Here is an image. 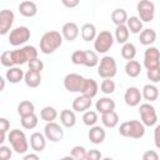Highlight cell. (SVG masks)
I'll use <instances>...</instances> for the list:
<instances>
[{
  "mask_svg": "<svg viewBox=\"0 0 160 160\" xmlns=\"http://www.w3.org/2000/svg\"><path fill=\"white\" fill-rule=\"evenodd\" d=\"M124 100L128 106H131V108L138 106L141 101V91L136 86H130L126 89L124 94Z\"/></svg>",
  "mask_w": 160,
  "mask_h": 160,
  "instance_id": "cell-13",
  "label": "cell"
},
{
  "mask_svg": "<svg viewBox=\"0 0 160 160\" xmlns=\"http://www.w3.org/2000/svg\"><path fill=\"white\" fill-rule=\"evenodd\" d=\"M22 160H40V158L38 156V154L31 152V154H26V155L24 156V159H22Z\"/></svg>",
  "mask_w": 160,
  "mask_h": 160,
  "instance_id": "cell-51",
  "label": "cell"
},
{
  "mask_svg": "<svg viewBox=\"0 0 160 160\" xmlns=\"http://www.w3.org/2000/svg\"><path fill=\"white\" fill-rule=\"evenodd\" d=\"M136 10L139 14V19L141 22H150L154 20L155 16V5L152 1L149 0H141L136 5Z\"/></svg>",
  "mask_w": 160,
  "mask_h": 160,
  "instance_id": "cell-7",
  "label": "cell"
},
{
  "mask_svg": "<svg viewBox=\"0 0 160 160\" xmlns=\"http://www.w3.org/2000/svg\"><path fill=\"white\" fill-rule=\"evenodd\" d=\"M102 155H101V151L98 150V149H91V150H88L86 151V156H85V160H101Z\"/></svg>",
  "mask_w": 160,
  "mask_h": 160,
  "instance_id": "cell-45",
  "label": "cell"
},
{
  "mask_svg": "<svg viewBox=\"0 0 160 160\" xmlns=\"http://www.w3.org/2000/svg\"><path fill=\"white\" fill-rule=\"evenodd\" d=\"M0 62H1L2 66L8 68V69L15 66V65H14V61H12V56H11V50L4 51V52L1 54V56H0Z\"/></svg>",
  "mask_w": 160,
  "mask_h": 160,
  "instance_id": "cell-41",
  "label": "cell"
},
{
  "mask_svg": "<svg viewBox=\"0 0 160 160\" xmlns=\"http://www.w3.org/2000/svg\"><path fill=\"white\" fill-rule=\"evenodd\" d=\"M159 130H160V126L158 125L156 128H155V145H156V148H160V142H159Z\"/></svg>",
  "mask_w": 160,
  "mask_h": 160,
  "instance_id": "cell-52",
  "label": "cell"
},
{
  "mask_svg": "<svg viewBox=\"0 0 160 160\" xmlns=\"http://www.w3.org/2000/svg\"><path fill=\"white\" fill-rule=\"evenodd\" d=\"M128 14H126V11L124 10V9H115V10H112V12H111V21L116 25V26H119V25H125L126 24V20H128Z\"/></svg>",
  "mask_w": 160,
  "mask_h": 160,
  "instance_id": "cell-32",
  "label": "cell"
},
{
  "mask_svg": "<svg viewBox=\"0 0 160 160\" xmlns=\"http://www.w3.org/2000/svg\"><path fill=\"white\" fill-rule=\"evenodd\" d=\"M44 136L46 140H50L51 142H59L64 138V130L55 121L46 122V125L44 128Z\"/></svg>",
  "mask_w": 160,
  "mask_h": 160,
  "instance_id": "cell-9",
  "label": "cell"
},
{
  "mask_svg": "<svg viewBox=\"0 0 160 160\" xmlns=\"http://www.w3.org/2000/svg\"><path fill=\"white\" fill-rule=\"evenodd\" d=\"M98 91H99L98 82L94 79H91V78H88V79L85 78L84 79V82H82V86H81V90H80V94L84 95V96H86V98L92 99V98L96 96Z\"/></svg>",
  "mask_w": 160,
  "mask_h": 160,
  "instance_id": "cell-14",
  "label": "cell"
},
{
  "mask_svg": "<svg viewBox=\"0 0 160 160\" xmlns=\"http://www.w3.org/2000/svg\"><path fill=\"white\" fill-rule=\"evenodd\" d=\"M30 29L26 26H18L9 34V44L12 46H20L30 39Z\"/></svg>",
  "mask_w": 160,
  "mask_h": 160,
  "instance_id": "cell-8",
  "label": "cell"
},
{
  "mask_svg": "<svg viewBox=\"0 0 160 160\" xmlns=\"http://www.w3.org/2000/svg\"><path fill=\"white\" fill-rule=\"evenodd\" d=\"M22 49H24V51H25V54H26V56H28L29 60L38 58L39 51L36 50L35 46H32V45H26V46H22Z\"/></svg>",
  "mask_w": 160,
  "mask_h": 160,
  "instance_id": "cell-44",
  "label": "cell"
},
{
  "mask_svg": "<svg viewBox=\"0 0 160 160\" xmlns=\"http://www.w3.org/2000/svg\"><path fill=\"white\" fill-rule=\"evenodd\" d=\"M82 65L86 68H95L99 64V56L92 50H82Z\"/></svg>",
  "mask_w": 160,
  "mask_h": 160,
  "instance_id": "cell-23",
  "label": "cell"
},
{
  "mask_svg": "<svg viewBox=\"0 0 160 160\" xmlns=\"http://www.w3.org/2000/svg\"><path fill=\"white\" fill-rule=\"evenodd\" d=\"M126 28L129 30V32L131 34H140L142 30V22L140 21V19L138 16H130L126 20Z\"/></svg>",
  "mask_w": 160,
  "mask_h": 160,
  "instance_id": "cell-30",
  "label": "cell"
},
{
  "mask_svg": "<svg viewBox=\"0 0 160 160\" xmlns=\"http://www.w3.org/2000/svg\"><path fill=\"white\" fill-rule=\"evenodd\" d=\"M82 122L86 126H94L98 122V112L92 111V110H86L82 115Z\"/></svg>",
  "mask_w": 160,
  "mask_h": 160,
  "instance_id": "cell-38",
  "label": "cell"
},
{
  "mask_svg": "<svg viewBox=\"0 0 160 160\" xmlns=\"http://www.w3.org/2000/svg\"><path fill=\"white\" fill-rule=\"evenodd\" d=\"M14 19L15 15L11 10L9 9L0 10V35H6L10 31L14 24Z\"/></svg>",
  "mask_w": 160,
  "mask_h": 160,
  "instance_id": "cell-12",
  "label": "cell"
},
{
  "mask_svg": "<svg viewBox=\"0 0 160 160\" xmlns=\"http://www.w3.org/2000/svg\"><path fill=\"white\" fill-rule=\"evenodd\" d=\"M82 50H76L71 54V62L75 65H82Z\"/></svg>",
  "mask_w": 160,
  "mask_h": 160,
  "instance_id": "cell-47",
  "label": "cell"
},
{
  "mask_svg": "<svg viewBox=\"0 0 160 160\" xmlns=\"http://www.w3.org/2000/svg\"><path fill=\"white\" fill-rule=\"evenodd\" d=\"M100 90L104 94H106V95L112 94L115 91V82H114V80H111V79H104L102 82H101V85H100Z\"/></svg>",
  "mask_w": 160,
  "mask_h": 160,
  "instance_id": "cell-40",
  "label": "cell"
},
{
  "mask_svg": "<svg viewBox=\"0 0 160 160\" xmlns=\"http://www.w3.org/2000/svg\"><path fill=\"white\" fill-rule=\"evenodd\" d=\"M119 134L125 138L141 139L145 135V126L139 120L125 121L119 126Z\"/></svg>",
  "mask_w": 160,
  "mask_h": 160,
  "instance_id": "cell-2",
  "label": "cell"
},
{
  "mask_svg": "<svg viewBox=\"0 0 160 160\" xmlns=\"http://www.w3.org/2000/svg\"><path fill=\"white\" fill-rule=\"evenodd\" d=\"M139 114L141 118V124L144 126H154L158 122V114L155 108L149 104V102H144L139 106Z\"/></svg>",
  "mask_w": 160,
  "mask_h": 160,
  "instance_id": "cell-6",
  "label": "cell"
},
{
  "mask_svg": "<svg viewBox=\"0 0 160 160\" xmlns=\"http://www.w3.org/2000/svg\"><path fill=\"white\" fill-rule=\"evenodd\" d=\"M118 71V66H116V61L112 56L105 55L102 59L99 60L98 64V74L100 78L102 79H112L116 75Z\"/></svg>",
  "mask_w": 160,
  "mask_h": 160,
  "instance_id": "cell-4",
  "label": "cell"
},
{
  "mask_svg": "<svg viewBox=\"0 0 160 160\" xmlns=\"http://www.w3.org/2000/svg\"><path fill=\"white\" fill-rule=\"evenodd\" d=\"M5 139H6V135H5L4 132H0V146H1L2 144H4Z\"/></svg>",
  "mask_w": 160,
  "mask_h": 160,
  "instance_id": "cell-54",
  "label": "cell"
},
{
  "mask_svg": "<svg viewBox=\"0 0 160 160\" xmlns=\"http://www.w3.org/2000/svg\"><path fill=\"white\" fill-rule=\"evenodd\" d=\"M89 140L92 142V144H101L104 140H105V136H106V132L104 130V128L99 126V125H94L90 128L89 130Z\"/></svg>",
  "mask_w": 160,
  "mask_h": 160,
  "instance_id": "cell-18",
  "label": "cell"
},
{
  "mask_svg": "<svg viewBox=\"0 0 160 160\" xmlns=\"http://www.w3.org/2000/svg\"><path fill=\"white\" fill-rule=\"evenodd\" d=\"M146 76L148 79L152 82V84H156L160 81V68L158 69H151V70H148L146 72Z\"/></svg>",
  "mask_w": 160,
  "mask_h": 160,
  "instance_id": "cell-43",
  "label": "cell"
},
{
  "mask_svg": "<svg viewBox=\"0 0 160 160\" xmlns=\"http://www.w3.org/2000/svg\"><path fill=\"white\" fill-rule=\"evenodd\" d=\"M24 81L29 88L35 89V88L40 86V84H41V74L32 71V70H28L24 74Z\"/></svg>",
  "mask_w": 160,
  "mask_h": 160,
  "instance_id": "cell-22",
  "label": "cell"
},
{
  "mask_svg": "<svg viewBox=\"0 0 160 160\" xmlns=\"http://www.w3.org/2000/svg\"><path fill=\"white\" fill-rule=\"evenodd\" d=\"M101 122H102V125L105 128L112 129L119 124V115L115 112V110L110 111V112L101 114Z\"/></svg>",
  "mask_w": 160,
  "mask_h": 160,
  "instance_id": "cell-27",
  "label": "cell"
},
{
  "mask_svg": "<svg viewBox=\"0 0 160 160\" xmlns=\"http://www.w3.org/2000/svg\"><path fill=\"white\" fill-rule=\"evenodd\" d=\"M95 108L98 110V112L100 114H105V112H110V111H114L115 110V101L111 99V98H100L96 104H95Z\"/></svg>",
  "mask_w": 160,
  "mask_h": 160,
  "instance_id": "cell-17",
  "label": "cell"
},
{
  "mask_svg": "<svg viewBox=\"0 0 160 160\" xmlns=\"http://www.w3.org/2000/svg\"><path fill=\"white\" fill-rule=\"evenodd\" d=\"M142 160H159V154L155 150H146L142 154Z\"/></svg>",
  "mask_w": 160,
  "mask_h": 160,
  "instance_id": "cell-48",
  "label": "cell"
},
{
  "mask_svg": "<svg viewBox=\"0 0 160 160\" xmlns=\"http://www.w3.org/2000/svg\"><path fill=\"white\" fill-rule=\"evenodd\" d=\"M114 36L110 31L104 30L100 31L99 34H96V38L94 39V49L95 52H100V54H105L106 51H109L114 44Z\"/></svg>",
  "mask_w": 160,
  "mask_h": 160,
  "instance_id": "cell-5",
  "label": "cell"
},
{
  "mask_svg": "<svg viewBox=\"0 0 160 160\" xmlns=\"http://www.w3.org/2000/svg\"><path fill=\"white\" fill-rule=\"evenodd\" d=\"M159 59H160V55H159L158 48L149 46L144 52V66L146 68V70L160 68V60Z\"/></svg>",
  "mask_w": 160,
  "mask_h": 160,
  "instance_id": "cell-10",
  "label": "cell"
},
{
  "mask_svg": "<svg viewBox=\"0 0 160 160\" xmlns=\"http://www.w3.org/2000/svg\"><path fill=\"white\" fill-rule=\"evenodd\" d=\"M101 160H114V159H112V158H109V156H108V158H101Z\"/></svg>",
  "mask_w": 160,
  "mask_h": 160,
  "instance_id": "cell-56",
  "label": "cell"
},
{
  "mask_svg": "<svg viewBox=\"0 0 160 160\" xmlns=\"http://www.w3.org/2000/svg\"><path fill=\"white\" fill-rule=\"evenodd\" d=\"M10 129V121L6 118H0V132L6 134Z\"/></svg>",
  "mask_w": 160,
  "mask_h": 160,
  "instance_id": "cell-49",
  "label": "cell"
},
{
  "mask_svg": "<svg viewBox=\"0 0 160 160\" xmlns=\"http://www.w3.org/2000/svg\"><path fill=\"white\" fill-rule=\"evenodd\" d=\"M38 116L34 114H30V115H26V116H21L20 119V122H21V126L26 130H31V129H35L38 126Z\"/></svg>",
  "mask_w": 160,
  "mask_h": 160,
  "instance_id": "cell-37",
  "label": "cell"
},
{
  "mask_svg": "<svg viewBox=\"0 0 160 160\" xmlns=\"http://www.w3.org/2000/svg\"><path fill=\"white\" fill-rule=\"evenodd\" d=\"M129 35H130V32H129L126 25H119V26H116L115 34L112 36H114V40H116L119 44L124 45L129 40Z\"/></svg>",
  "mask_w": 160,
  "mask_h": 160,
  "instance_id": "cell-31",
  "label": "cell"
},
{
  "mask_svg": "<svg viewBox=\"0 0 160 160\" xmlns=\"http://www.w3.org/2000/svg\"><path fill=\"white\" fill-rule=\"evenodd\" d=\"M4 89H5V79L0 75V92H1Z\"/></svg>",
  "mask_w": 160,
  "mask_h": 160,
  "instance_id": "cell-53",
  "label": "cell"
},
{
  "mask_svg": "<svg viewBox=\"0 0 160 160\" xmlns=\"http://www.w3.org/2000/svg\"><path fill=\"white\" fill-rule=\"evenodd\" d=\"M28 66H29V70H32V71H36V72L41 74V71L44 69V62L39 58H36V59L29 60L28 61Z\"/></svg>",
  "mask_w": 160,
  "mask_h": 160,
  "instance_id": "cell-42",
  "label": "cell"
},
{
  "mask_svg": "<svg viewBox=\"0 0 160 160\" xmlns=\"http://www.w3.org/2000/svg\"><path fill=\"white\" fill-rule=\"evenodd\" d=\"M58 160H74V158H71L70 155H68V156H64V158H60V159H58Z\"/></svg>",
  "mask_w": 160,
  "mask_h": 160,
  "instance_id": "cell-55",
  "label": "cell"
},
{
  "mask_svg": "<svg viewBox=\"0 0 160 160\" xmlns=\"http://www.w3.org/2000/svg\"><path fill=\"white\" fill-rule=\"evenodd\" d=\"M11 56H12V61H14V65L19 66V65H24L29 61L25 51L22 48L20 49H15V50H11Z\"/></svg>",
  "mask_w": 160,
  "mask_h": 160,
  "instance_id": "cell-35",
  "label": "cell"
},
{
  "mask_svg": "<svg viewBox=\"0 0 160 160\" xmlns=\"http://www.w3.org/2000/svg\"><path fill=\"white\" fill-rule=\"evenodd\" d=\"M30 146L35 152H41L46 146V139L41 132H32L30 136Z\"/></svg>",
  "mask_w": 160,
  "mask_h": 160,
  "instance_id": "cell-16",
  "label": "cell"
},
{
  "mask_svg": "<svg viewBox=\"0 0 160 160\" xmlns=\"http://www.w3.org/2000/svg\"><path fill=\"white\" fill-rule=\"evenodd\" d=\"M19 12L25 18H32L38 14V6L34 1H22L19 4Z\"/></svg>",
  "mask_w": 160,
  "mask_h": 160,
  "instance_id": "cell-20",
  "label": "cell"
},
{
  "mask_svg": "<svg viewBox=\"0 0 160 160\" xmlns=\"http://www.w3.org/2000/svg\"><path fill=\"white\" fill-rule=\"evenodd\" d=\"M60 122L65 128H72L76 124V115H75V112L72 110L64 109L60 112Z\"/></svg>",
  "mask_w": 160,
  "mask_h": 160,
  "instance_id": "cell-24",
  "label": "cell"
},
{
  "mask_svg": "<svg viewBox=\"0 0 160 160\" xmlns=\"http://www.w3.org/2000/svg\"><path fill=\"white\" fill-rule=\"evenodd\" d=\"M61 4L69 9H72V8H76L80 4V1L79 0H61Z\"/></svg>",
  "mask_w": 160,
  "mask_h": 160,
  "instance_id": "cell-50",
  "label": "cell"
},
{
  "mask_svg": "<svg viewBox=\"0 0 160 160\" xmlns=\"http://www.w3.org/2000/svg\"><path fill=\"white\" fill-rule=\"evenodd\" d=\"M139 40H140V44L145 46H150L156 40V31L154 29H142L140 32Z\"/></svg>",
  "mask_w": 160,
  "mask_h": 160,
  "instance_id": "cell-25",
  "label": "cell"
},
{
  "mask_svg": "<svg viewBox=\"0 0 160 160\" xmlns=\"http://www.w3.org/2000/svg\"><path fill=\"white\" fill-rule=\"evenodd\" d=\"M135 55H136V48H135V45L132 42H129V41L125 42L122 45V48H121V56L125 60L130 61V60H134Z\"/></svg>",
  "mask_w": 160,
  "mask_h": 160,
  "instance_id": "cell-36",
  "label": "cell"
},
{
  "mask_svg": "<svg viewBox=\"0 0 160 160\" xmlns=\"http://www.w3.org/2000/svg\"><path fill=\"white\" fill-rule=\"evenodd\" d=\"M8 140L10 141L12 150H15V152H18V154H24L29 149V142H28L26 135L24 131L19 130V129L10 130V132L8 135Z\"/></svg>",
  "mask_w": 160,
  "mask_h": 160,
  "instance_id": "cell-3",
  "label": "cell"
},
{
  "mask_svg": "<svg viewBox=\"0 0 160 160\" xmlns=\"http://www.w3.org/2000/svg\"><path fill=\"white\" fill-rule=\"evenodd\" d=\"M34 112H35V105L30 100H22L18 105V114L20 115V118L34 114Z\"/></svg>",
  "mask_w": 160,
  "mask_h": 160,
  "instance_id": "cell-33",
  "label": "cell"
},
{
  "mask_svg": "<svg viewBox=\"0 0 160 160\" xmlns=\"http://www.w3.org/2000/svg\"><path fill=\"white\" fill-rule=\"evenodd\" d=\"M86 149L84 146H80V145H76L71 149L70 151V156L74 158V160H85V156H86Z\"/></svg>",
  "mask_w": 160,
  "mask_h": 160,
  "instance_id": "cell-39",
  "label": "cell"
},
{
  "mask_svg": "<svg viewBox=\"0 0 160 160\" xmlns=\"http://www.w3.org/2000/svg\"><path fill=\"white\" fill-rule=\"evenodd\" d=\"M12 156V150L9 146H0V160H10Z\"/></svg>",
  "mask_w": 160,
  "mask_h": 160,
  "instance_id": "cell-46",
  "label": "cell"
},
{
  "mask_svg": "<svg viewBox=\"0 0 160 160\" xmlns=\"http://www.w3.org/2000/svg\"><path fill=\"white\" fill-rule=\"evenodd\" d=\"M141 65L136 60H130L125 64V72L129 78H138L141 72Z\"/></svg>",
  "mask_w": 160,
  "mask_h": 160,
  "instance_id": "cell-29",
  "label": "cell"
},
{
  "mask_svg": "<svg viewBox=\"0 0 160 160\" xmlns=\"http://www.w3.org/2000/svg\"><path fill=\"white\" fill-rule=\"evenodd\" d=\"M80 32H81L82 40L85 41H94V39L96 38V28L94 24H90V22L84 24L81 26Z\"/></svg>",
  "mask_w": 160,
  "mask_h": 160,
  "instance_id": "cell-28",
  "label": "cell"
},
{
  "mask_svg": "<svg viewBox=\"0 0 160 160\" xmlns=\"http://www.w3.org/2000/svg\"><path fill=\"white\" fill-rule=\"evenodd\" d=\"M141 98H144L146 101H155L159 98V89L154 84H146L141 90Z\"/></svg>",
  "mask_w": 160,
  "mask_h": 160,
  "instance_id": "cell-21",
  "label": "cell"
},
{
  "mask_svg": "<svg viewBox=\"0 0 160 160\" xmlns=\"http://www.w3.org/2000/svg\"><path fill=\"white\" fill-rule=\"evenodd\" d=\"M91 104H92V101L90 98H86L84 95H79L72 101V110L79 111V112H85L88 109H90Z\"/></svg>",
  "mask_w": 160,
  "mask_h": 160,
  "instance_id": "cell-19",
  "label": "cell"
},
{
  "mask_svg": "<svg viewBox=\"0 0 160 160\" xmlns=\"http://www.w3.org/2000/svg\"><path fill=\"white\" fill-rule=\"evenodd\" d=\"M62 44V36L56 30L46 31L40 39V51L45 55L52 54Z\"/></svg>",
  "mask_w": 160,
  "mask_h": 160,
  "instance_id": "cell-1",
  "label": "cell"
},
{
  "mask_svg": "<svg viewBox=\"0 0 160 160\" xmlns=\"http://www.w3.org/2000/svg\"><path fill=\"white\" fill-rule=\"evenodd\" d=\"M84 76H81L80 74H68L64 78V88L69 91V92H80L82 82H84Z\"/></svg>",
  "mask_w": 160,
  "mask_h": 160,
  "instance_id": "cell-11",
  "label": "cell"
},
{
  "mask_svg": "<svg viewBox=\"0 0 160 160\" xmlns=\"http://www.w3.org/2000/svg\"><path fill=\"white\" fill-rule=\"evenodd\" d=\"M40 118L45 122H52L58 118V111L54 106H45L40 111Z\"/></svg>",
  "mask_w": 160,
  "mask_h": 160,
  "instance_id": "cell-34",
  "label": "cell"
},
{
  "mask_svg": "<svg viewBox=\"0 0 160 160\" xmlns=\"http://www.w3.org/2000/svg\"><path fill=\"white\" fill-rule=\"evenodd\" d=\"M79 26L76 22H72V21H69V22H65L61 28V36L62 39L68 40V41H74L78 36H79Z\"/></svg>",
  "mask_w": 160,
  "mask_h": 160,
  "instance_id": "cell-15",
  "label": "cell"
},
{
  "mask_svg": "<svg viewBox=\"0 0 160 160\" xmlns=\"http://www.w3.org/2000/svg\"><path fill=\"white\" fill-rule=\"evenodd\" d=\"M6 80L11 84H18L24 80V71L18 66L10 68L9 70H6Z\"/></svg>",
  "mask_w": 160,
  "mask_h": 160,
  "instance_id": "cell-26",
  "label": "cell"
}]
</instances>
